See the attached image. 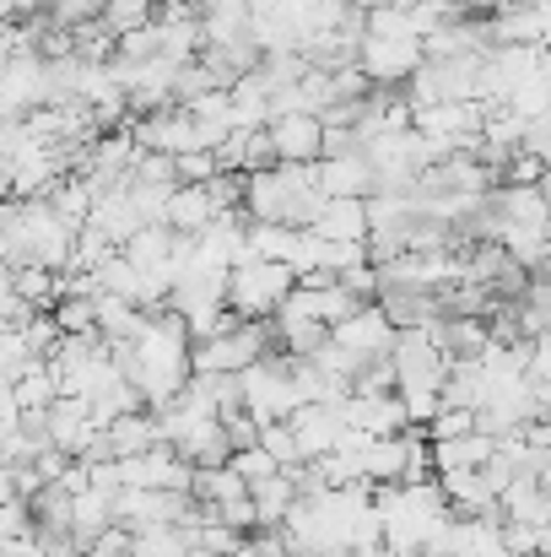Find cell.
I'll return each mask as SVG.
<instances>
[{
  "instance_id": "obj_1",
  "label": "cell",
  "mask_w": 551,
  "mask_h": 557,
  "mask_svg": "<svg viewBox=\"0 0 551 557\" xmlns=\"http://www.w3.org/2000/svg\"><path fill=\"white\" fill-rule=\"evenodd\" d=\"M287 293H292V271H287V265H271V260H249V255H243V260L227 271L222 304H227L233 320H271Z\"/></svg>"
},
{
  "instance_id": "obj_2",
  "label": "cell",
  "mask_w": 551,
  "mask_h": 557,
  "mask_svg": "<svg viewBox=\"0 0 551 557\" xmlns=\"http://www.w3.org/2000/svg\"><path fill=\"white\" fill-rule=\"evenodd\" d=\"M271 352H276L271 320H238L233 331L189 347V373H222V379H233V373H243L249 363H260Z\"/></svg>"
},
{
  "instance_id": "obj_3",
  "label": "cell",
  "mask_w": 551,
  "mask_h": 557,
  "mask_svg": "<svg viewBox=\"0 0 551 557\" xmlns=\"http://www.w3.org/2000/svg\"><path fill=\"white\" fill-rule=\"evenodd\" d=\"M233 384H238V406L249 411L254 428L287 422V417L298 411V400H292V373H287V358H281V352H271V358L249 363L243 373H233Z\"/></svg>"
},
{
  "instance_id": "obj_4",
  "label": "cell",
  "mask_w": 551,
  "mask_h": 557,
  "mask_svg": "<svg viewBox=\"0 0 551 557\" xmlns=\"http://www.w3.org/2000/svg\"><path fill=\"white\" fill-rule=\"evenodd\" d=\"M481 16H487V44H492V49H547L551 0H536V5H498V11H481Z\"/></svg>"
},
{
  "instance_id": "obj_5",
  "label": "cell",
  "mask_w": 551,
  "mask_h": 557,
  "mask_svg": "<svg viewBox=\"0 0 551 557\" xmlns=\"http://www.w3.org/2000/svg\"><path fill=\"white\" fill-rule=\"evenodd\" d=\"M422 65V44L416 38H363L358 49V71L367 76V87H400L411 82V71Z\"/></svg>"
},
{
  "instance_id": "obj_6",
  "label": "cell",
  "mask_w": 551,
  "mask_h": 557,
  "mask_svg": "<svg viewBox=\"0 0 551 557\" xmlns=\"http://www.w3.org/2000/svg\"><path fill=\"white\" fill-rule=\"evenodd\" d=\"M389 342H395V325L378 314V304H363L358 314H347L341 325H330V347L352 352L358 363H373V358H389Z\"/></svg>"
},
{
  "instance_id": "obj_7",
  "label": "cell",
  "mask_w": 551,
  "mask_h": 557,
  "mask_svg": "<svg viewBox=\"0 0 551 557\" xmlns=\"http://www.w3.org/2000/svg\"><path fill=\"white\" fill-rule=\"evenodd\" d=\"M341 428H352L363 438H395L411 422H405V406L395 395H347L341 400Z\"/></svg>"
},
{
  "instance_id": "obj_8",
  "label": "cell",
  "mask_w": 551,
  "mask_h": 557,
  "mask_svg": "<svg viewBox=\"0 0 551 557\" xmlns=\"http://www.w3.org/2000/svg\"><path fill=\"white\" fill-rule=\"evenodd\" d=\"M265 141H271L276 163H292V169L320 163V120L314 114H276L265 125Z\"/></svg>"
},
{
  "instance_id": "obj_9",
  "label": "cell",
  "mask_w": 551,
  "mask_h": 557,
  "mask_svg": "<svg viewBox=\"0 0 551 557\" xmlns=\"http://www.w3.org/2000/svg\"><path fill=\"white\" fill-rule=\"evenodd\" d=\"M287 433L298 444V460H325L341 438V406H298L287 417Z\"/></svg>"
},
{
  "instance_id": "obj_10",
  "label": "cell",
  "mask_w": 551,
  "mask_h": 557,
  "mask_svg": "<svg viewBox=\"0 0 551 557\" xmlns=\"http://www.w3.org/2000/svg\"><path fill=\"white\" fill-rule=\"evenodd\" d=\"M314 189L325 200H367L373 195V163L363 152H347V158H320L314 163Z\"/></svg>"
},
{
  "instance_id": "obj_11",
  "label": "cell",
  "mask_w": 551,
  "mask_h": 557,
  "mask_svg": "<svg viewBox=\"0 0 551 557\" xmlns=\"http://www.w3.org/2000/svg\"><path fill=\"white\" fill-rule=\"evenodd\" d=\"M498 520H503V525H536V531H547V520H551L547 482L514 476V482L498 493Z\"/></svg>"
},
{
  "instance_id": "obj_12",
  "label": "cell",
  "mask_w": 551,
  "mask_h": 557,
  "mask_svg": "<svg viewBox=\"0 0 551 557\" xmlns=\"http://www.w3.org/2000/svg\"><path fill=\"white\" fill-rule=\"evenodd\" d=\"M314 238H330V244H363L367 238V206L363 200H325L309 222Z\"/></svg>"
},
{
  "instance_id": "obj_13",
  "label": "cell",
  "mask_w": 551,
  "mask_h": 557,
  "mask_svg": "<svg viewBox=\"0 0 551 557\" xmlns=\"http://www.w3.org/2000/svg\"><path fill=\"white\" fill-rule=\"evenodd\" d=\"M103 444H109L114 460H125V455H147V449H158L163 433H158V417H152V411H130V417H114V422L103 428Z\"/></svg>"
},
{
  "instance_id": "obj_14",
  "label": "cell",
  "mask_w": 551,
  "mask_h": 557,
  "mask_svg": "<svg viewBox=\"0 0 551 557\" xmlns=\"http://www.w3.org/2000/svg\"><path fill=\"white\" fill-rule=\"evenodd\" d=\"M211 216H222V211L211 206V195H205L200 185H179L174 195H168V206H163V227H168V233H189V238L205 233Z\"/></svg>"
},
{
  "instance_id": "obj_15",
  "label": "cell",
  "mask_w": 551,
  "mask_h": 557,
  "mask_svg": "<svg viewBox=\"0 0 551 557\" xmlns=\"http://www.w3.org/2000/svg\"><path fill=\"white\" fill-rule=\"evenodd\" d=\"M433 449V476H449V471H481L492 460V438L481 433H465V438H443V444H427Z\"/></svg>"
},
{
  "instance_id": "obj_16",
  "label": "cell",
  "mask_w": 551,
  "mask_h": 557,
  "mask_svg": "<svg viewBox=\"0 0 551 557\" xmlns=\"http://www.w3.org/2000/svg\"><path fill=\"white\" fill-rule=\"evenodd\" d=\"M292 504H298V493H292V476H287V471H276L271 482L249 487L254 531H281V520H287V509H292Z\"/></svg>"
},
{
  "instance_id": "obj_17",
  "label": "cell",
  "mask_w": 551,
  "mask_h": 557,
  "mask_svg": "<svg viewBox=\"0 0 551 557\" xmlns=\"http://www.w3.org/2000/svg\"><path fill=\"white\" fill-rule=\"evenodd\" d=\"M168 249H174V233H168L163 222H152V227H136V233L120 244L125 265H136V271H168Z\"/></svg>"
},
{
  "instance_id": "obj_18",
  "label": "cell",
  "mask_w": 551,
  "mask_h": 557,
  "mask_svg": "<svg viewBox=\"0 0 551 557\" xmlns=\"http://www.w3.org/2000/svg\"><path fill=\"white\" fill-rule=\"evenodd\" d=\"M195 525H141L130 531V557H189Z\"/></svg>"
},
{
  "instance_id": "obj_19",
  "label": "cell",
  "mask_w": 551,
  "mask_h": 557,
  "mask_svg": "<svg viewBox=\"0 0 551 557\" xmlns=\"http://www.w3.org/2000/svg\"><path fill=\"white\" fill-rule=\"evenodd\" d=\"M195 33H200V49H233L249 38V16L243 11H200Z\"/></svg>"
},
{
  "instance_id": "obj_20",
  "label": "cell",
  "mask_w": 551,
  "mask_h": 557,
  "mask_svg": "<svg viewBox=\"0 0 551 557\" xmlns=\"http://www.w3.org/2000/svg\"><path fill=\"white\" fill-rule=\"evenodd\" d=\"M152 16H158V0H103V11H98V27H103L109 38H125V33L147 27Z\"/></svg>"
},
{
  "instance_id": "obj_21",
  "label": "cell",
  "mask_w": 551,
  "mask_h": 557,
  "mask_svg": "<svg viewBox=\"0 0 551 557\" xmlns=\"http://www.w3.org/2000/svg\"><path fill=\"white\" fill-rule=\"evenodd\" d=\"M227 471H233L243 487H260V482H271L281 466H276V460H271L260 444H249V449H233V455H227Z\"/></svg>"
},
{
  "instance_id": "obj_22",
  "label": "cell",
  "mask_w": 551,
  "mask_h": 557,
  "mask_svg": "<svg viewBox=\"0 0 551 557\" xmlns=\"http://www.w3.org/2000/svg\"><path fill=\"white\" fill-rule=\"evenodd\" d=\"M49 320L60 336H92V298H60L49 309Z\"/></svg>"
},
{
  "instance_id": "obj_23",
  "label": "cell",
  "mask_w": 551,
  "mask_h": 557,
  "mask_svg": "<svg viewBox=\"0 0 551 557\" xmlns=\"http://www.w3.org/2000/svg\"><path fill=\"white\" fill-rule=\"evenodd\" d=\"M427 433V444H443V438H465V433H476V411H465V406H438V417L422 428Z\"/></svg>"
},
{
  "instance_id": "obj_24",
  "label": "cell",
  "mask_w": 551,
  "mask_h": 557,
  "mask_svg": "<svg viewBox=\"0 0 551 557\" xmlns=\"http://www.w3.org/2000/svg\"><path fill=\"white\" fill-rule=\"evenodd\" d=\"M130 185H147V189H174V158H163V152H136V163H130Z\"/></svg>"
},
{
  "instance_id": "obj_25",
  "label": "cell",
  "mask_w": 551,
  "mask_h": 557,
  "mask_svg": "<svg viewBox=\"0 0 551 557\" xmlns=\"http://www.w3.org/2000/svg\"><path fill=\"white\" fill-rule=\"evenodd\" d=\"M243 547V536L238 531H227V525H195V553H205V557H233Z\"/></svg>"
},
{
  "instance_id": "obj_26",
  "label": "cell",
  "mask_w": 551,
  "mask_h": 557,
  "mask_svg": "<svg viewBox=\"0 0 551 557\" xmlns=\"http://www.w3.org/2000/svg\"><path fill=\"white\" fill-rule=\"evenodd\" d=\"M352 395H395V369L389 358H373L363 369L352 373Z\"/></svg>"
},
{
  "instance_id": "obj_27",
  "label": "cell",
  "mask_w": 551,
  "mask_h": 557,
  "mask_svg": "<svg viewBox=\"0 0 551 557\" xmlns=\"http://www.w3.org/2000/svg\"><path fill=\"white\" fill-rule=\"evenodd\" d=\"M16 536H33V504L27 498L0 504V542H16Z\"/></svg>"
},
{
  "instance_id": "obj_28",
  "label": "cell",
  "mask_w": 551,
  "mask_h": 557,
  "mask_svg": "<svg viewBox=\"0 0 551 557\" xmlns=\"http://www.w3.org/2000/svg\"><path fill=\"white\" fill-rule=\"evenodd\" d=\"M82 557H130V531H125V525H109V531H98V536L82 547Z\"/></svg>"
},
{
  "instance_id": "obj_29",
  "label": "cell",
  "mask_w": 551,
  "mask_h": 557,
  "mask_svg": "<svg viewBox=\"0 0 551 557\" xmlns=\"http://www.w3.org/2000/svg\"><path fill=\"white\" fill-rule=\"evenodd\" d=\"M216 174V158L211 152H184V158H174V180L179 185H205Z\"/></svg>"
},
{
  "instance_id": "obj_30",
  "label": "cell",
  "mask_w": 551,
  "mask_h": 557,
  "mask_svg": "<svg viewBox=\"0 0 551 557\" xmlns=\"http://www.w3.org/2000/svg\"><path fill=\"white\" fill-rule=\"evenodd\" d=\"M498 174H503L509 185H541V180H547V163H541V158H525V152H514V158H509Z\"/></svg>"
},
{
  "instance_id": "obj_31",
  "label": "cell",
  "mask_w": 551,
  "mask_h": 557,
  "mask_svg": "<svg viewBox=\"0 0 551 557\" xmlns=\"http://www.w3.org/2000/svg\"><path fill=\"white\" fill-rule=\"evenodd\" d=\"M16 417V400H11V379H0V422Z\"/></svg>"
},
{
  "instance_id": "obj_32",
  "label": "cell",
  "mask_w": 551,
  "mask_h": 557,
  "mask_svg": "<svg viewBox=\"0 0 551 557\" xmlns=\"http://www.w3.org/2000/svg\"><path fill=\"white\" fill-rule=\"evenodd\" d=\"M49 5H54V0H16V16H22V11H49Z\"/></svg>"
},
{
  "instance_id": "obj_33",
  "label": "cell",
  "mask_w": 551,
  "mask_h": 557,
  "mask_svg": "<svg viewBox=\"0 0 551 557\" xmlns=\"http://www.w3.org/2000/svg\"><path fill=\"white\" fill-rule=\"evenodd\" d=\"M347 557H384V553H347Z\"/></svg>"
}]
</instances>
